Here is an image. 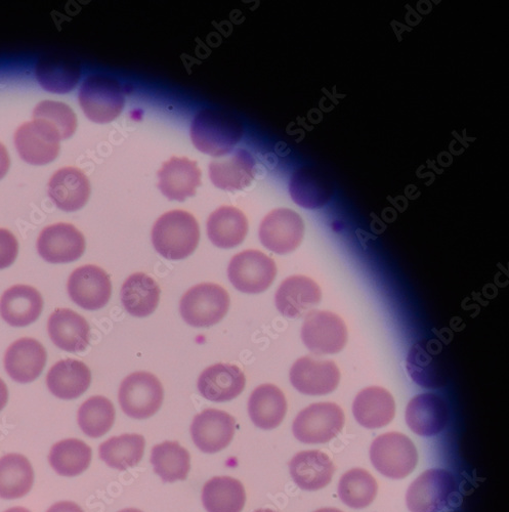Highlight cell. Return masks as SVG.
Instances as JSON below:
<instances>
[{
  "instance_id": "cell-1",
  "label": "cell",
  "mask_w": 509,
  "mask_h": 512,
  "mask_svg": "<svg viewBox=\"0 0 509 512\" xmlns=\"http://www.w3.org/2000/svg\"><path fill=\"white\" fill-rule=\"evenodd\" d=\"M243 134L244 127L239 118L219 109L200 111L191 125L194 146L202 153L215 157L230 154Z\"/></svg>"
},
{
  "instance_id": "cell-2",
  "label": "cell",
  "mask_w": 509,
  "mask_h": 512,
  "mask_svg": "<svg viewBox=\"0 0 509 512\" xmlns=\"http://www.w3.org/2000/svg\"><path fill=\"white\" fill-rule=\"evenodd\" d=\"M199 225L191 213L183 210L166 212L152 229V243L163 258L171 261L187 259L197 248Z\"/></svg>"
},
{
  "instance_id": "cell-3",
  "label": "cell",
  "mask_w": 509,
  "mask_h": 512,
  "mask_svg": "<svg viewBox=\"0 0 509 512\" xmlns=\"http://www.w3.org/2000/svg\"><path fill=\"white\" fill-rule=\"evenodd\" d=\"M84 114L96 123H109L123 110L124 94L120 82L105 74L89 76L81 84L78 96Z\"/></svg>"
},
{
  "instance_id": "cell-4",
  "label": "cell",
  "mask_w": 509,
  "mask_h": 512,
  "mask_svg": "<svg viewBox=\"0 0 509 512\" xmlns=\"http://www.w3.org/2000/svg\"><path fill=\"white\" fill-rule=\"evenodd\" d=\"M230 296L220 285L202 283L190 288L182 297L180 313L190 326L205 328L218 324L227 315Z\"/></svg>"
},
{
  "instance_id": "cell-5",
  "label": "cell",
  "mask_w": 509,
  "mask_h": 512,
  "mask_svg": "<svg viewBox=\"0 0 509 512\" xmlns=\"http://www.w3.org/2000/svg\"><path fill=\"white\" fill-rule=\"evenodd\" d=\"M408 374L420 387L441 389L450 377L447 351L438 339H422L409 351L406 360Z\"/></svg>"
},
{
  "instance_id": "cell-6",
  "label": "cell",
  "mask_w": 509,
  "mask_h": 512,
  "mask_svg": "<svg viewBox=\"0 0 509 512\" xmlns=\"http://www.w3.org/2000/svg\"><path fill=\"white\" fill-rule=\"evenodd\" d=\"M457 496L454 477L444 469L434 468L411 484L406 502L411 512H440L451 506Z\"/></svg>"
},
{
  "instance_id": "cell-7",
  "label": "cell",
  "mask_w": 509,
  "mask_h": 512,
  "mask_svg": "<svg viewBox=\"0 0 509 512\" xmlns=\"http://www.w3.org/2000/svg\"><path fill=\"white\" fill-rule=\"evenodd\" d=\"M370 459L381 475L389 479L401 480L414 471L418 454L413 442L407 436L389 433L373 441Z\"/></svg>"
},
{
  "instance_id": "cell-8",
  "label": "cell",
  "mask_w": 509,
  "mask_h": 512,
  "mask_svg": "<svg viewBox=\"0 0 509 512\" xmlns=\"http://www.w3.org/2000/svg\"><path fill=\"white\" fill-rule=\"evenodd\" d=\"M164 398L159 379L149 372H135L121 382L118 401L124 414L147 419L156 414Z\"/></svg>"
},
{
  "instance_id": "cell-9",
  "label": "cell",
  "mask_w": 509,
  "mask_h": 512,
  "mask_svg": "<svg viewBox=\"0 0 509 512\" xmlns=\"http://www.w3.org/2000/svg\"><path fill=\"white\" fill-rule=\"evenodd\" d=\"M344 411L334 403L312 404L294 419L293 435L305 444H325L342 432Z\"/></svg>"
},
{
  "instance_id": "cell-10",
  "label": "cell",
  "mask_w": 509,
  "mask_h": 512,
  "mask_svg": "<svg viewBox=\"0 0 509 512\" xmlns=\"http://www.w3.org/2000/svg\"><path fill=\"white\" fill-rule=\"evenodd\" d=\"M277 275L275 262L259 250H245L234 256L228 268L232 285L240 292L258 294L273 284Z\"/></svg>"
},
{
  "instance_id": "cell-11",
  "label": "cell",
  "mask_w": 509,
  "mask_h": 512,
  "mask_svg": "<svg viewBox=\"0 0 509 512\" xmlns=\"http://www.w3.org/2000/svg\"><path fill=\"white\" fill-rule=\"evenodd\" d=\"M61 137L48 121L33 119L18 128L15 146L21 158L32 165H46L60 152Z\"/></svg>"
},
{
  "instance_id": "cell-12",
  "label": "cell",
  "mask_w": 509,
  "mask_h": 512,
  "mask_svg": "<svg viewBox=\"0 0 509 512\" xmlns=\"http://www.w3.org/2000/svg\"><path fill=\"white\" fill-rule=\"evenodd\" d=\"M302 339L316 355L337 354L347 344V327L341 317L331 312L311 311L302 328Z\"/></svg>"
},
{
  "instance_id": "cell-13",
  "label": "cell",
  "mask_w": 509,
  "mask_h": 512,
  "mask_svg": "<svg viewBox=\"0 0 509 512\" xmlns=\"http://www.w3.org/2000/svg\"><path fill=\"white\" fill-rule=\"evenodd\" d=\"M303 219L287 208L275 209L263 220L260 226L262 244L277 254H287L298 248L304 238Z\"/></svg>"
},
{
  "instance_id": "cell-14",
  "label": "cell",
  "mask_w": 509,
  "mask_h": 512,
  "mask_svg": "<svg viewBox=\"0 0 509 512\" xmlns=\"http://www.w3.org/2000/svg\"><path fill=\"white\" fill-rule=\"evenodd\" d=\"M68 294L80 308L97 311L110 301L112 284L109 275L97 266L76 269L68 280Z\"/></svg>"
},
{
  "instance_id": "cell-15",
  "label": "cell",
  "mask_w": 509,
  "mask_h": 512,
  "mask_svg": "<svg viewBox=\"0 0 509 512\" xmlns=\"http://www.w3.org/2000/svg\"><path fill=\"white\" fill-rule=\"evenodd\" d=\"M236 432L235 418L221 410L206 409L196 415L191 425V436L197 448L215 454L227 448Z\"/></svg>"
},
{
  "instance_id": "cell-16",
  "label": "cell",
  "mask_w": 509,
  "mask_h": 512,
  "mask_svg": "<svg viewBox=\"0 0 509 512\" xmlns=\"http://www.w3.org/2000/svg\"><path fill=\"white\" fill-rule=\"evenodd\" d=\"M37 250L50 264H68L81 258L86 250V239L74 226L60 223L42 230Z\"/></svg>"
},
{
  "instance_id": "cell-17",
  "label": "cell",
  "mask_w": 509,
  "mask_h": 512,
  "mask_svg": "<svg viewBox=\"0 0 509 512\" xmlns=\"http://www.w3.org/2000/svg\"><path fill=\"white\" fill-rule=\"evenodd\" d=\"M341 380V373L332 361H317L309 357L296 361L290 369L293 388L307 396L332 393Z\"/></svg>"
},
{
  "instance_id": "cell-18",
  "label": "cell",
  "mask_w": 509,
  "mask_h": 512,
  "mask_svg": "<svg viewBox=\"0 0 509 512\" xmlns=\"http://www.w3.org/2000/svg\"><path fill=\"white\" fill-rule=\"evenodd\" d=\"M158 188L169 200L185 201L201 185V172L195 161L173 157L158 172Z\"/></svg>"
},
{
  "instance_id": "cell-19",
  "label": "cell",
  "mask_w": 509,
  "mask_h": 512,
  "mask_svg": "<svg viewBox=\"0 0 509 512\" xmlns=\"http://www.w3.org/2000/svg\"><path fill=\"white\" fill-rule=\"evenodd\" d=\"M448 420L449 411L445 401L432 393L414 397L406 409V422L410 430L421 437L440 434Z\"/></svg>"
},
{
  "instance_id": "cell-20",
  "label": "cell",
  "mask_w": 509,
  "mask_h": 512,
  "mask_svg": "<svg viewBox=\"0 0 509 512\" xmlns=\"http://www.w3.org/2000/svg\"><path fill=\"white\" fill-rule=\"evenodd\" d=\"M245 384V375L239 367L220 363L208 367L201 373L197 388L206 400L224 403L241 395Z\"/></svg>"
},
{
  "instance_id": "cell-21",
  "label": "cell",
  "mask_w": 509,
  "mask_h": 512,
  "mask_svg": "<svg viewBox=\"0 0 509 512\" xmlns=\"http://www.w3.org/2000/svg\"><path fill=\"white\" fill-rule=\"evenodd\" d=\"M319 285L305 276H292L279 286L275 295L277 310L290 319L300 318L321 301Z\"/></svg>"
},
{
  "instance_id": "cell-22",
  "label": "cell",
  "mask_w": 509,
  "mask_h": 512,
  "mask_svg": "<svg viewBox=\"0 0 509 512\" xmlns=\"http://www.w3.org/2000/svg\"><path fill=\"white\" fill-rule=\"evenodd\" d=\"M209 177L214 185L225 191L246 188L256 177V160L244 149H237L209 165Z\"/></svg>"
},
{
  "instance_id": "cell-23",
  "label": "cell",
  "mask_w": 509,
  "mask_h": 512,
  "mask_svg": "<svg viewBox=\"0 0 509 512\" xmlns=\"http://www.w3.org/2000/svg\"><path fill=\"white\" fill-rule=\"evenodd\" d=\"M35 76L42 89L63 95L76 87L81 76V66L70 56L47 55L38 60Z\"/></svg>"
},
{
  "instance_id": "cell-24",
  "label": "cell",
  "mask_w": 509,
  "mask_h": 512,
  "mask_svg": "<svg viewBox=\"0 0 509 512\" xmlns=\"http://www.w3.org/2000/svg\"><path fill=\"white\" fill-rule=\"evenodd\" d=\"M47 352L39 341L21 338L7 350L5 368L10 377L19 383L37 379L47 364Z\"/></svg>"
},
{
  "instance_id": "cell-25",
  "label": "cell",
  "mask_w": 509,
  "mask_h": 512,
  "mask_svg": "<svg viewBox=\"0 0 509 512\" xmlns=\"http://www.w3.org/2000/svg\"><path fill=\"white\" fill-rule=\"evenodd\" d=\"M48 331L55 346L63 351L83 352L90 345L88 321L72 310H56L49 319Z\"/></svg>"
},
{
  "instance_id": "cell-26",
  "label": "cell",
  "mask_w": 509,
  "mask_h": 512,
  "mask_svg": "<svg viewBox=\"0 0 509 512\" xmlns=\"http://www.w3.org/2000/svg\"><path fill=\"white\" fill-rule=\"evenodd\" d=\"M293 482L302 490L318 491L332 480L335 466L324 452L313 450L296 454L289 463Z\"/></svg>"
},
{
  "instance_id": "cell-27",
  "label": "cell",
  "mask_w": 509,
  "mask_h": 512,
  "mask_svg": "<svg viewBox=\"0 0 509 512\" xmlns=\"http://www.w3.org/2000/svg\"><path fill=\"white\" fill-rule=\"evenodd\" d=\"M289 192L296 204L316 209L329 202L333 194V185L322 169L304 166L292 175Z\"/></svg>"
},
{
  "instance_id": "cell-28",
  "label": "cell",
  "mask_w": 509,
  "mask_h": 512,
  "mask_svg": "<svg viewBox=\"0 0 509 512\" xmlns=\"http://www.w3.org/2000/svg\"><path fill=\"white\" fill-rule=\"evenodd\" d=\"M42 309L44 300L31 286H13L0 298V316L13 327H26L34 323Z\"/></svg>"
},
{
  "instance_id": "cell-29",
  "label": "cell",
  "mask_w": 509,
  "mask_h": 512,
  "mask_svg": "<svg viewBox=\"0 0 509 512\" xmlns=\"http://www.w3.org/2000/svg\"><path fill=\"white\" fill-rule=\"evenodd\" d=\"M91 186L88 178L75 167H65L52 177L49 195L56 206L67 212L81 209L89 201Z\"/></svg>"
},
{
  "instance_id": "cell-30",
  "label": "cell",
  "mask_w": 509,
  "mask_h": 512,
  "mask_svg": "<svg viewBox=\"0 0 509 512\" xmlns=\"http://www.w3.org/2000/svg\"><path fill=\"white\" fill-rule=\"evenodd\" d=\"M92 382L89 367L77 360L67 359L56 363L48 373L50 392L62 400H74L86 393Z\"/></svg>"
},
{
  "instance_id": "cell-31",
  "label": "cell",
  "mask_w": 509,
  "mask_h": 512,
  "mask_svg": "<svg viewBox=\"0 0 509 512\" xmlns=\"http://www.w3.org/2000/svg\"><path fill=\"white\" fill-rule=\"evenodd\" d=\"M353 413L356 420L366 429L375 430L388 425L395 417L396 404L393 396L385 389L371 387L358 394L354 401Z\"/></svg>"
},
{
  "instance_id": "cell-32",
  "label": "cell",
  "mask_w": 509,
  "mask_h": 512,
  "mask_svg": "<svg viewBox=\"0 0 509 512\" xmlns=\"http://www.w3.org/2000/svg\"><path fill=\"white\" fill-rule=\"evenodd\" d=\"M287 412L283 392L274 384H263L254 390L248 401V413L257 428L264 431L277 429Z\"/></svg>"
},
{
  "instance_id": "cell-33",
  "label": "cell",
  "mask_w": 509,
  "mask_h": 512,
  "mask_svg": "<svg viewBox=\"0 0 509 512\" xmlns=\"http://www.w3.org/2000/svg\"><path fill=\"white\" fill-rule=\"evenodd\" d=\"M247 233V219L244 213L234 206L220 207L208 218V238L219 248L231 249L240 245Z\"/></svg>"
},
{
  "instance_id": "cell-34",
  "label": "cell",
  "mask_w": 509,
  "mask_h": 512,
  "mask_svg": "<svg viewBox=\"0 0 509 512\" xmlns=\"http://www.w3.org/2000/svg\"><path fill=\"white\" fill-rule=\"evenodd\" d=\"M160 300V287L144 273L127 278L121 288V302L127 313L137 318L152 315Z\"/></svg>"
},
{
  "instance_id": "cell-35",
  "label": "cell",
  "mask_w": 509,
  "mask_h": 512,
  "mask_svg": "<svg viewBox=\"0 0 509 512\" xmlns=\"http://www.w3.org/2000/svg\"><path fill=\"white\" fill-rule=\"evenodd\" d=\"M245 502L244 486L231 477L212 478L202 490V503L207 512H241Z\"/></svg>"
},
{
  "instance_id": "cell-36",
  "label": "cell",
  "mask_w": 509,
  "mask_h": 512,
  "mask_svg": "<svg viewBox=\"0 0 509 512\" xmlns=\"http://www.w3.org/2000/svg\"><path fill=\"white\" fill-rule=\"evenodd\" d=\"M33 482V468L25 456L13 453L0 458V498H22L31 491Z\"/></svg>"
},
{
  "instance_id": "cell-37",
  "label": "cell",
  "mask_w": 509,
  "mask_h": 512,
  "mask_svg": "<svg viewBox=\"0 0 509 512\" xmlns=\"http://www.w3.org/2000/svg\"><path fill=\"white\" fill-rule=\"evenodd\" d=\"M151 463L163 483L185 481L191 469V456L178 442H164L153 447Z\"/></svg>"
},
{
  "instance_id": "cell-38",
  "label": "cell",
  "mask_w": 509,
  "mask_h": 512,
  "mask_svg": "<svg viewBox=\"0 0 509 512\" xmlns=\"http://www.w3.org/2000/svg\"><path fill=\"white\" fill-rule=\"evenodd\" d=\"M92 448L77 439H67L55 444L49 455L54 471L67 478L86 472L92 462Z\"/></svg>"
},
{
  "instance_id": "cell-39",
  "label": "cell",
  "mask_w": 509,
  "mask_h": 512,
  "mask_svg": "<svg viewBox=\"0 0 509 512\" xmlns=\"http://www.w3.org/2000/svg\"><path fill=\"white\" fill-rule=\"evenodd\" d=\"M145 438L137 434L112 437L99 448L100 458L111 468L123 472L137 466L143 459Z\"/></svg>"
},
{
  "instance_id": "cell-40",
  "label": "cell",
  "mask_w": 509,
  "mask_h": 512,
  "mask_svg": "<svg viewBox=\"0 0 509 512\" xmlns=\"http://www.w3.org/2000/svg\"><path fill=\"white\" fill-rule=\"evenodd\" d=\"M77 421L84 434L99 439L112 429L115 421L114 406L105 397H92L80 406Z\"/></svg>"
},
{
  "instance_id": "cell-41",
  "label": "cell",
  "mask_w": 509,
  "mask_h": 512,
  "mask_svg": "<svg viewBox=\"0 0 509 512\" xmlns=\"http://www.w3.org/2000/svg\"><path fill=\"white\" fill-rule=\"evenodd\" d=\"M376 494L377 483L365 469H351L339 481V498L349 507L365 508L373 502Z\"/></svg>"
},
{
  "instance_id": "cell-42",
  "label": "cell",
  "mask_w": 509,
  "mask_h": 512,
  "mask_svg": "<svg viewBox=\"0 0 509 512\" xmlns=\"http://www.w3.org/2000/svg\"><path fill=\"white\" fill-rule=\"evenodd\" d=\"M34 119L51 123L59 132L61 140L73 136L77 127V119L73 110L64 103L44 101L39 103L33 112Z\"/></svg>"
},
{
  "instance_id": "cell-43",
  "label": "cell",
  "mask_w": 509,
  "mask_h": 512,
  "mask_svg": "<svg viewBox=\"0 0 509 512\" xmlns=\"http://www.w3.org/2000/svg\"><path fill=\"white\" fill-rule=\"evenodd\" d=\"M19 243L12 232L0 229V270L11 267L18 256Z\"/></svg>"
},
{
  "instance_id": "cell-44",
  "label": "cell",
  "mask_w": 509,
  "mask_h": 512,
  "mask_svg": "<svg viewBox=\"0 0 509 512\" xmlns=\"http://www.w3.org/2000/svg\"><path fill=\"white\" fill-rule=\"evenodd\" d=\"M47 512H84V510L74 502L61 501L54 504Z\"/></svg>"
},
{
  "instance_id": "cell-45",
  "label": "cell",
  "mask_w": 509,
  "mask_h": 512,
  "mask_svg": "<svg viewBox=\"0 0 509 512\" xmlns=\"http://www.w3.org/2000/svg\"><path fill=\"white\" fill-rule=\"evenodd\" d=\"M10 156L3 144H0V180H2L9 172Z\"/></svg>"
},
{
  "instance_id": "cell-46",
  "label": "cell",
  "mask_w": 509,
  "mask_h": 512,
  "mask_svg": "<svg viewBox=\"0 0 509 512\" xmlns=\"http://www.w3.org/2000/svg\"><path fill=\"white\" fill-rule=\"evenodd\" d=\"M9 400V391L6 383L0 379V412L6 407Z\"/></svg>"
},
{
  "instance_id": "cell-47",
  "label": "cell",
  "mask_w": 509,
  "mask_h": 512,
  "mask_svg": "<svg viewBox=\"0 0 509 512\" xmlns=\"http://www.w3.org/2000/svg\"><path fill=\"white\" fill-rule=\"evenodd\" d=\"M5 512H31V511L24 507H13V508L8 509Z\"/></svg>"
},
{
  "instance_id": "cell-48",
  "label": "cell",
  "mask_w": 509,
  "mask_h": 512,
  "mask_svg": "<svg viewBox=\"0 0 509 512\" xmlns=\"http://www.w3.org/2000/svg\"><path fill=\"white\" fill-rule=\"evenodd\" d=\"M315 512H343L342 510L336 509V508H322Z\"/></svg>"
},
{
  "instance_id": "cell-49",
  "label": "cell",
  "mask_w": 509,
  "mask_h": 512,
  "mask_svg": "<svg viewBox=\"0 0 509 512\" xmlns=\"http://www.w3.org/2000/svg\"><path fill=\"white\" fill-rule=\"evenodd\" d=\"M118 512H143V511L140 509H136V508H126V509L120 510Z\"/></svg>"
},
{
  "instance_id": "cell-50",
  "label": "cell",
  "mask_w": 509,
  "mask_h": 512,
  "mask_svg": "<svg viewBox=\"0 0 509 512\" xmlns=\"http://www.w3.org/2000/svg\"><path fill=\"white\" fill-rule=\"evenodd\" d=\"M253 512H278V511H275V510L269 509V508H265V509H259V510L253 511Z\"/></svg>"
},
{
  "instance_id": "cell-51",
  "label": "cell",
  "mask_w": 509,
  "mask_h": 512,
  "mask_svg": "<svg viewBox=\"0 0 509 512\" xmlns=\"http://www.w3.org/2000/svg\"><path fill=\"white\" fill-rule=\"evenodd\" d=\"M454 512H458V511H454Z\"/></svg>"
}]
</instances>
